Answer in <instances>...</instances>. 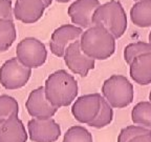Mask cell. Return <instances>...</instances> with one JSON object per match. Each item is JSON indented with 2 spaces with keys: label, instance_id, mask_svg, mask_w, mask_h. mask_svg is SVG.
I'll return each instance as SVG.
<instances>
[{
  "label": "cell",
  "instance_id": "6da1fadb",
  "mask_svg": "<svg viewBox=\"0 0 151 142\" xmlns=\"http://www.w3.org/2000/svg\"><path fill=\"white\" fill-rule=\"evenodd\" d=\"M44 93L47 100L57 109L68 106L78 96V82L65 70L54 72L46 78Z\"/></svg>",
  "mask_w": 151,
  "mask_h": 142
},
{
  "label": "cell",
  "instance_id": "7a4b0ae2",
  "mask_svg": "<svg viewBox=\"0 0 151 142\" xmlns=\"http://www.w3.org/2000/svg\"><path fill=\"white\" fill-rule=\"evenodd\" d=\"M79 43L81 51L93 60H106L116 51V38L99 25H92L83 31Z\"/></svg>",
  "mask_w": 151,
  "mask_h": 142
},
{
  "label": "cell",
  "instance_id": "3957f363",
  "mask_svg": "<svg viewBox=\"0 0 151 142\" xmlns=\"http://www.w3.org/2000/svg\"><path fill=\"white\" fill-rule=\"evenodd\" d=\"M92 25H99L109 32L116 39L122 37L127 30V16L122 3L116 0L100 4L91 19Z\"/></svg>",
  "mask_w": 151,
  "mask_h": 142
},
{
  "label": "cell",
  "instance_id": "277c9868",
  "mask_svg": "<svg viewBox=\"0 0 151 142\" xmlns=\"http://www.w3.org/2000/svg\"><path fill=\"white\" fill-rule=\"evenodd\" d=\"M102 97L112 109H124L133 101V85L125 76L112 75L102 85Z\"/></svg>",
  "mask_w": 151,
  "mask_h": 142
},
{
  "label": "cell",
  "instance_id": "5b68a950",
  "mask_svg": "<svg viewBox=\"0 0 151 142\" xmlns=\"http://www.w3.org/2000/svg\"><path fill=\"white\" fill-rule=\"evenodd\" d=\"M16 58L28 69H38L46 61L47 50L44 43L39 39L26 37L17 44Z\"/></svg>",
  "mask_w": 151,
  "mask_h": 142
},
{
  "label": "cell",
  "instance_id": "8992f818",
  "mask_svg": "<svg viewBox=\"0 0 151 142\" xmlns=\"http://www.w3.org/2000/svg\"><path fill=\"white\" fill-rule=\"evenodd\" d=\"M31 76L32 70L20 63L16 57L0 66V84L6 90H19L25 86Z\"/></svg>",
  "mask_w": 151,
  "mask_h": 142
},
{
  "label": "cell",
  "instance_id": "52a82bcc",
  "mask_svg": "<svg viewBox=\"0 0 151 142\" xmlns=\"http://www.w3.org/2000/svg\"><path fill=\"white\" fill-rule=\"evenodd\" d=\"M102 96L99 93L83 95L76 98L71 106V114L73 118L82 124H87L96 119L101 107Z\"/></svg>",
  "mask_w": 151,
  "mask_h": 142
},
{
  "label": "cell",
  "instance_id": "ba28073f",
  "mask_svg": "<svg viewBox=\"0 0 151 142\" xmlns=\"http://www.w3.org/2000/svg\"><path fill=\"white\" fill-rule=\"evenodd\" d=\"M26 130L33 142H56L61 136V126L52 118H32Z\"/></svg>",
  "mask_w": 151,
  "mask_h": 142
},
{
  "label": "cell",
  "instance_id": "9c48e42d",
  "mask_svg": "<svg viewBox=\"0 0 151 142\" xmlns=\"http://www.w3.org/2000/svg\"><path fill=\"white\" fill-rule=\"evenodd\" d=\"M64 61L73 74L86 77L91 70L94 69V60L87 57L81 51L79 40L71 42L66 47L64 53Z\"/></svg>",
  "mask_w": 151,
  "mask_h": 142
},
{
  "label": "cell",
  "instance_id": "30bf717a",
  "mask_svg": "<svg viewBox=\"0 0 151 142\" xmlns=\"http://www.w3.org/2000/svg\"><path fill=\"white\" fill-rule=\"evenodd\" d=\"M50 4L47 0H16L13 14L19 21L32 24L42 18L45 9Z\"/></svg>",
  "mask_w": 151,
  "mask_h": 142
},
{
  "label": "cell",
  "instance_id": "8fae6325",
  "mask_svg": "<svg viewBox=\"0 0 151 142\" xmlns=\"http://www.w3.org/2000/svg\"><path fill=\"white\" fill-rule=\"evenodd\" d=\"M83 30L73 24H63L56 28L50 41V52L57 57H63L66 47L71 42L80 39Z\"/></svg>",
  "mask_w": 151,
  "mask_h": 142
},
{
  "label": "cell",
  "instance_id": "7c38bea8",
  "mask_svg": "<svg viewBox=\"0 0 151 142\" xmlns=\"http://www.w3.org/2000/svg\"><path fill=\"white\" fill-rule=\"evenodd\" d=\"M25 107L33 118L38 119L52 118L59 109L47 100L43 86H39L29 93L25 102Z\"/></svg>",
  "mask_w": 151,
  "mask_h": 142
},
{
  "label": "cell",
  "instance_id": "4fadbf2b",
  "mask_svg": "<svg viewBox=\"0 0 151 142\" xmlns=\"http://www.w3.org/2000/svg\"><path fill=\"white\" fill-rule=\"evenodd\" d=\"M99 5V0H76L69 5L67 13L76 26L86 30L92 26V15Z\"/></svg>",
  "mask_w": 151,
  "mask_h": 142
},
{
  "label": "cell",
  "instance_id": "5bb4252c",
  "mask_svg": "<svg viewBox=\"0 0 151 142\" xmlns=\"http://www.w3.org/2000/svg\"><path fill=\"white\" fill-rule=\"evenodd\" d=\"M27 139V130L18 116L11 117L1 122L0 142H26Z\"/></svg>",
  "mask_w": 151,
  "mask_h": 142
},
{
  "label": "cell",
  "instance_id": "9a60e30c",
  "mask_svg": "<svg viewBox=\"0 0 151 142\" xmlns=\"http://www.w3.org/2000/svg\"><path fill=\"white\" fill-rule=\"evenodd\" d=\"M130 77L139 85L151 83V52L135 57L129 64Z\"/></svg>",
  "mask_w": 151,
  "mask_h": 142
},
{
  "label": "cell",
  "instance_id": "2e32d148",
  "mask_svg": "<svg viewBox=\"0 0 151 142\" xmlns=\"http://www.w3.org/2000/svg\"><path fill=\"white\" fill-rule=\"evenodd\" d=\"M130 18L139 28L151 26V0H139L130 9Z\"/></svg>",
  "mask_w": 151,
  "mask_h": 142
},
{
  "label": "cell",
  "instance_id": "e0dca14e",
  "mask_svg": "<svg viewBox=\"0 0 151 142\" xmlns=\"http://www.w3.org/2000/svg\"><path fill=\"white\" fill-rule=\"evenodd\" d=\"M133 124L141 125L151 132V102L142 101L134 105L131 111Z\"/></svg>",
  "mask_w": 151,
  "mask_h": 142
},
{
  "label": "cell",
  "instance_id": "ac0fdd59",
  "mask_svg": "<svg viewBox=\"0 0 151 142\" xmlns=\"http://www.w3.org/2000/svg\"><path fill=\"white\" fill-rule=\"evenodd\" d=\"M17 38L16 26L13 20H0V52L12 46Z\"/></svg>",
  "mask_w": 151,
  "mask_h": 142
},
{
  "label": "cell",
  "instance_id": "d6986e66",
  "mask_svg": "<svg viewBox=\"0 0 151 142\" xmlns=\"http://www.w3.org/2000/svg\"><path fill=\"white\" fill-rule=\"evenodd\" d=\"M113 120V109L110 106V104L102 97L101 100V107L98 113L97 117L89 124V126L93 128H104L108 126Z\"/></svg>",
  "mask_w": 151,
  "mask_h": 142
},
{
  "label": "cell",
  "instance_id": "ffe728a7",
  "mask_svg": "<svg viewBox=\"0 0 151 142\" xmlns=\"http://www.w3.org/2000/svg\"><path fill=\"white\" fill-rule=\"evenodd\" d=\"M19 104L17 100L9 95H0V121L18 116Z\"/></svg>",
  "mask_w": 151,
  "mask_h": 142
},
{
  "label": "cell",
  "instance_id": "44dd1931",
  "mask_svg": "<svg viewBox=\"0 0 151 142\" xmlns=\"http://www.w3.org/2000/svg\"><path fill=\"white\" fill-rule=\"evenodd\" d=\"M62 142H93L91 133L82 125H73L66 130Z\"/></svg>",
  "mask_w": 151,
  "mask_h": 142
},
{
  "label": "cell",
  "instance_id": "7402d4cb",
  "mask_svg": "<svg viewBox=\"0 0 151 142\" xmlns=\"http://www.w3.org/2000/svg\"><path fill=\"white\" fill-rule=\"evenodd\" d=\"M149 52H151V44L149 42L139 41V42L130 43L124 49V59L126 63L130 64L135 57Z\"/></svg>",
  "mask_w": 151,
  "mask_h": 142
},
{
  "label": "cell",
  "instance_id": "603a6c76",
  "mask_svg": "<svg viewBox=\"0 0 151 142\" xmlns=\"http://www.w3.org/2000/svg\"><path fill=\"white\" fill-rule=\"evenodd\" d=\"M150 130H148L147 128H143L141 125H137V124H133V125L126 126V128H122L118 136V140L116 142H128L131 139H133L134 137L139 135H143V134H147Z\"/></svg>",
  "mask_w": 151,
  "mask_h": 142
},
{
  "label": "cell",
  "instance_id": "cb8c5ba5",
  "mask_svg": "<svg viewBox=\"0 0 151 142\" xmlns=\"http://www.w3.org/2000/svg\"><path fill=\"white\" fill-rule=\"evenodd\" d=\"M12 0H0V20H13Z\"/></svg>",
  "mask_w": 151,
  "mask_h": 142
},
{
  "label": "cell",
  "instance_id": "d4e9b609",
  "mask_svg": "<svg viewBox=\"0 0 151 142\" xmlns=\"http://www.w3.org/2000/svg\"><path fill=\"white\" fill-rule=\"evenodd\" d=\"M128 142H151V132L134 137Z\"/></svg>",
  "mask_w": 151,
  "mask_h": 142
},
{
  "label": "cell",
  "instance_id": "484cf974",
  "mask_svg": "<svg viewBox=\"0 0 151 142\" xmlns=\"http://www.w3.org/2000/svg\"><path fill=\"white\" fill-rule=\"evenodd\" d=\"M57 2H60V3H66V2H68L69 0H56Z\"/></svg>",
  "mask_w": 151,
  "mask_h": 142
},
{
  "label": "cell",
  "instance_id": "4316f807",
  "mask_svg": "<svg viewBox=\"0 0 151 142\" xmlns=\"http://www.w3.org/2000/svg\"><path fill=\"white\" fill-rule=\"evenodd\" d=\"M148 39H149V43H150V44H151V32H150V34H149Z\"/></svg>",
  "mask_w": 151,
  "mask_h": 142
},
{
  "label": "cell",
  "instance_id": "83f0119b",
  "mask_svg": "<svg viewBox=\"0 0 151 142\" xmlns=\"http://www.w3.org/2000/svg\"><path fill=\"white\" fill-rule=\"evenodd\" d=\"M149 100H150V102H151V92H150V94H149Z\"/></svg>",
  "mask_w": 151,
  "mask_h": 142
},
{
  "label": "cell",
  "instance_id": "f1b7e54d",
  "mask_svg": "<svg viewBox=\"0 0 151 142\" xmlns=\"http://www.w3.org/2000/svg\"><path fill=\"white\" fill-rule=\"evenodd\" d=\"M1 122H2V121H0V125H1Z\"/></svg>",
  "mask_w": 151,
  "mask_h": 142
}]
</instances>
